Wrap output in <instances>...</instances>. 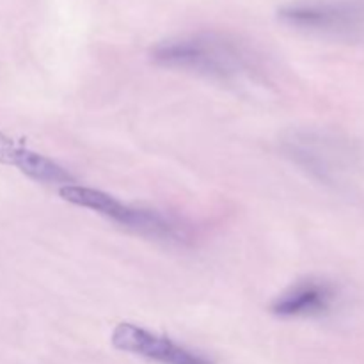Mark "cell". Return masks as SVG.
Here are the masks:
<instances>
[{"label":"cell","mask_w":364,"mask_h":364,"mask_svg":"<svg viewBox=\"0 0 364 364\" xmlns=\"http://www.w3.org/2000/svg\"><path fill=\"white\" fill-rule=\"evenodd\" d=\"M153 63L162 68L201 75L223 84H245L259 77L255 50L237 36L199 31L174 36L151 48Z\"/></svg>","instance_id":"obj_1"},{"label":"cell","mask_w":364,"mask_h":364,"mask_svg":"<svg viewBox=\"0 0 364 364\" xmlns=\"http://www.w3.org/2000/svg\"><path fill=\"white\" fill-rule=\"evenodd\" d=\"M59 196L71 205L91 210V212L98 213L127 230L144 235V237L164 242H176V244H183L191 238L188 226H185L176 217L160 212V210L128 205L100 188L71 183L60 187Z\"/></svg>","instance_id":"obj_2"},{"label":"cell","mask_w":364,"mask_h":364,"mask_svg":"<svg viewBox=\"0 0 364 364\" xmlns=\"http://www.w3.org/2000/svg\"><path fill=\"white\" fill-rule=\"evenodd\" d=\"M277 16L297 31L323 36H358L364 32V0H294Z\"/></svg>","instance_id":"obj_3"},{"label":"cell","mask_w":364,"mask_h":364,"mask_svg":"<svg viewBox=\"0 0 364 364\" xmlns=\"http://www.w3.org/2000/svg\"><path fill=\"white\" fill-rule=\"evenodd\" d=\"M284 156L313 180L334 185L343 173L347 153L340 142L320 132L294 130L281 141Z\"/></svg>","instance_id":"obj_4"},{"label":"cell","mask_w":364,"mask_h":364,"mask_svg":"<svg viewBox=\"0 0 364 364\" xmlns=\"http://www.w3.org/2000/svg\"><path fill=\"white\" fill-rule=\"evenodd\" d=\"M112 345L117 350L159 364H215L203 352L128 322L116 326L112 333Z\"/></svg>","instance_id":"obj_5"},{"label":"cell","mask_w":364,"mask_h":364,"mask_svg":"<svg viewBox=\"0 0 364 364\" xmlns=\"http://www.w3.org/2000/svg\"><path fill=\"white\" fill-rule=\"evenodd\" d=\"M338 288L331 281L308 277L276 297L270 309L281 318H320L336 308Z\"/></svg>","instance_id":"obj_6"},{"label":"cell","mask_w":364,"mask_h":364,"mask_svg":"<svg viewBox=\"0 0 364 364\" xmlns=\"http://www.w3.org/2000/svg\"><path fill=\"white\" fill-rule=\"evenodd\" d=\"M0 162L18 167L21 173L27 174L31 180L38 181V183L60 185V187L75 183V178L63 166L53 162L48 156L39 155L25 146L16 144L2 132H0Z\"/></svg>","instance_id":"obj_7"}]
</instances>
